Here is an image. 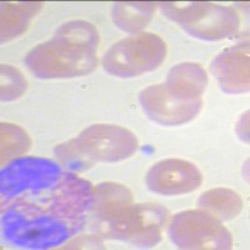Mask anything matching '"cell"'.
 I'll list each match as a JSON object with an SVG mask.
<instances>
[{"label":"cell","mask_w":250,"mask_h":250,"mask_svg":"<svg viewBox=\"0 0 250 250\" xmlns=\"http://www.w3.org/2000/svg\"><path fill=\"white\" fill-rule=\"evenodd\" d=\"M94 187L88 180L73 173H64L59 182L50 188L48 196H42L51 211L71 220H85L84 214L91 209Z\"/></svg>","instance_id":"30bf717a"},{"label":"cell","mask_w":250,"mask_h":250,"mask_svg":"<svg viewBox=\"0 0 250 250\" xmlns=\"http://www.w3.org/2000/svg\"><path fill=\"white\" fill-rule=\"evenodd\" d=\"M210 70L225 93H247L250 85L249 45L239 44L218 55Z\"/></svg>","instance_id":"7c38bea8"},{"label":"cell","mask_w":250,"mask_h":250,"mask_svg":"<svg viewBox=\"0 0 250 250\" xmlns=\"http://www.w3.org/2000/svg\"><path fill=\"white\" fill-rule=\"evenodd\" d=\"M203 174L194 163L184 159H164L149 169L146 185L160 195H182L196 190Z\"/></svg>","instance_id":"8fae6325"},{"label":"cell","mask_w":250,"mask_h":250,"mask_svg":"<svg viewBox=\"0 0 250 250\" xmlns=\"http://www.w3.org/2000/svg\"><path fill=\"white\" fill-rule=\"evenodd\" d=\"M155 3H115L111 10V17L115 25L126 33H138L150 23L155 14Z\"/></svg>","instance_id":"9a60e30c"},{"label":"cell","mask_w":250,"mask_h":250,"mask_svg":"<svg viewBox=\"0 0 250 250\" xmlns=\"http://www.w3.org/2000/svg\"><path fill=\"white\" fill-rule=\"evenodd\" d=\"M200 89L175 79L167 78L165 83L140 91L139 102L145 114L158 124L182 125L199 114L203 106Z\"/></svg>","instance_id":"5b68a950"},{"label":"cell","mask_w":250,"mask_h":250,"mask_svg":"<svg viewBox=\"0 0 250 250\" xmlns=\"http://www.w3.org/2000/svg\"><path fill=\"white\" fill-rule=\"evenodd\" d=\"M159 5L165 17L198 39L209 42L227 39L234 37L240 28V18L231 6L205 1H167Z\"/></svg>","instance_id":"277c9868"},{"label":"cell","mask_w":250,"mask_h":250,"mask_svg":"<svg viewBox=\"0 0 250 250\" xmlns=\"http://www.w3.org/2000/svg\"><path fill=\"white\" fill-rule=\"evenodd\" d=\"M44 3H1V43L20 37L28 30Z\"/></svg>","instance_id":"5bb4252c"},{"label":"cell","mask_w":250,"mask_h":250,"mask_svg":"<svg viewBox=\"0 0 250 250\" xmlns=\"http://www.w3.org/2000/svg\"><path fill=\"white\" fill-rule=\"evenodd\" d=\"M200 209L213 214L220 220H230L238 216L243 209V200L231 189L215 188L205 191L198 200Z\"/></svg>","instance_id":"2e32d148"},{"label":"cell","mask_w":250,"mask_h":250,"mask_svg":"<svg viewBox=\"0 0 250 250\" xmlns=\"http://www.w3.org/2000/svg\"><path fill=\"white\" fill-rule=\"evenodd\" d=\"M169 211L159 204H131L103 223L104 234L139 248H153L162 239Z\"/></svg>","instance_id":"52a82bcc"},{"label":"cell","mask_w":250,"mask_h":250,"mask_svg":"<svg viewBox=\"0 0 250 250\" xmlns=\"http://www.w3.org/2000/svg\"><path fill=\"white\" fill-rule=\"evenodd\" d=\"M99 31L85 20H70L25 57V65L40 79H69L90 74L98 66Z\"/></svg>","instance_id":"6da1fadb"},{"label":"cell","mask_w":250,"mask_h":250,"mask_svg":"<svg viewBox=\"0 0 250 250\" xmlns=\"http://www.w3.org/2000/svg\"><path fill=\"white\" fill-rule=\"evenodd\" d=\"M131 204L133 194L124 185L105 182L94 187L91 209L102 223L110 220Z\"/></svg>","instance_id":"4fadbf2b"},{"label":"cell","mask_w":250,"mask_h":250,"mask_svg":"<svg viewBox=\"0 0 250 250\" xmlns=\"http://www.w3.org/2000/svg\"><path fill=\"white\" fill-rule=\"evenodd\" d=\"M85 220H71L33 198H19L1 216L4 242L23 249L44 250L62 245L80 230Z\"/></svg>","instance_id":"7a4b0ae2"},{"label":"cell","mask_w":250,"mask_h":250,"mask_svg":"<svg viewBox=\"0 0 250 250\" xmlns=\"http://www.w3.org/2000/svg\"><path fill=\"white\" fill-rule=\"evenodd\" d=\"M62 175L57 162L40 156H20L0 171L1 204L21 195H35L49 190Z\"/></svg>","instance_id":"ba28073f"},{"label":"cell","mask_w":250,"mask_h":250,"mask_svg":"<svg viewBox=\"0 0 250 250\" xmlns=\"http://www.w3.org/2000/svg\"><path fill=\"white\" fill-rule=\"evenodd\" d=\"M28 88L24 75L10 65H1V100L13 102L23 95Z\"/></svg>","instance_id":"ac0fdd59"},{"label":"cell","mask_w":250,"mask_h":250,"mask_svg":"<svg viewBox=\"0 0 250 250\" xmlns=\"http://www.w3.org/2000/svg\"><path fill=\"white\" fill-rule=\"evenodd\" d=\"M1 164L10 158L26 153L31 146V139L23 128L10 123H1Z\"/></svg>","instance_id":"e0dca14e"},{"label":"cell","mask_w":250,"mask_h":250,"mask_svg":"<svg viewBox=\"0 0 250 250\" xmlns=\"http://www.w3.org/2000/svg\"><path fill=\"white\" fill-rule=\"evenodd\" d=\"M167 53V43L159 35L138 33L111 45L103 57L102 64L110 75L133 78L159 68Z\"/></svg>","instance_id":"8992f818"},{"label":"cell","mask_w":250,"mask_h":250,"mask_svg":"<svg viewBox=\"0 0 250 250\" xmlns=\"http://www.w3.org/2000/svg\"><path fill=\"white\" fill-rule=\"evenodd\" d=\"M169 236L180 249L228 250L233 247L230 231L220 219L204 209L174 215L169 224Z\"/></svg>","instance_id":"9c48e42d"},{"label":"cell","mask_w":250,"mask_h":250,"mask_svg":"<svg viewBox=\"0 0 250 250\" xmlns=\"http://www.w3.org/2000/svg\"><path fill=\"white\" fill-rule=\"evenodd\" d=\"M139 148L135 134L114 124H94L75 139L58 145L54 153L74 170H84L95 162L117 163L128 159Z\"/></svg>","instance_id":"3957f363"}]
</instances>
